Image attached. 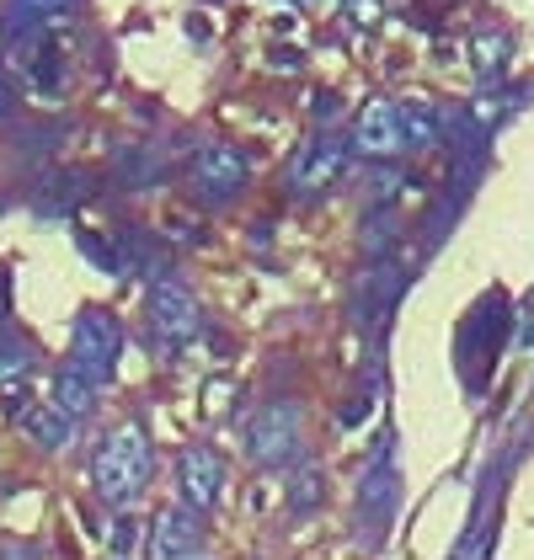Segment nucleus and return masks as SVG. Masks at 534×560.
Wrapping results in <instances>:
<instances>
[{
  "mask_svg": "<svg viewBox=\"0 0 534 560\" xmlns=\"http://www.w3.org/2000/svg\"><path fill=\"white\" fill-rule=\"evenodd\" d=\"M150 475H155V448H150L144 428L107 432L102 448L91 454V486H96V497L113 502V508H129L134 497L150 486Z\"/></svg>",
  "mask_w": 534,
  "mask_h": 560,
  "instance_id": "f257e3e1",
  "label": "nucleus"
},
{
  "mask_svg": "<svg viewBox=\"0 0 534 560\" xmlns=\"http://www.w3.org/2000/svg\"><path fill=\"white\" fill-rule=\"evenodd\" d=\"M246 454L263 470L289 465L300 454V406L294 400H267L263 411L252 417V428H246Z\"/></svg>",
  "mask_w": 534,
  "mask_h": 560,
  "instance_id": "f03ea898",
  "label": "nucleus"
},
{
  "mask_svg": "<svg viewBox=\"0 0 534 560\" xmlns=\"http://www.w3.org/2000/svg\"><path fill=\"white\" fill-rule=\"evenodd\" d=\"M118 352H124V326L107 310H81L76 315V369L91 374L96 385H107L118 374Z\"/></svg>",
  "mask_w": 534,
  "mask_h": 560,
  "instance_id": "7ed1b4c3",
  "label": "nucleus"
},
{
  "mask_svg": "<svg viewBox=\"0 0 534 560\" xmlns=\"http://www.w3.org/2000/svg\"><path fill=\"white\" fill-rule=\"evenodd\" d=\"M343 176H348V144L315 139V144H305V150L294 155V166H289V192H294V198H321V192H332Z\"/></svg>",
  "mask_w": 534,
  "mask_h": 560,
  "instance_id": "20e7f679",
  "label": "nucleus"
},
{
  "mask_svg": "<svg viewBox=\"0 0 534 560\" xmlns=\"http://www.w3.org/2000/svg\"><path fill=\"white\" fill-rule=\"evenodd\" d=\"M150 326H155L161 342L182 347L204 331V310H198V300H193L182 283H155V289H150Z\"/></svg>",
  "mask_w": 534,
  "mask_h": 560,
  "instance_id": "39448f33",
  "label": "nucleus"
},
{
  "mask_svg": "<svg viewBox=\"0 0 534 560\" xmlns=\"http://www.w3.org/2000/svg\"><path fill=\"white\" fill-rule=\"evenodd\" d=\"M353 150L358 155H374V161H385V155H400V150H406V118H400V102L374 96V102L358 113Z\"/></svg>",
  "mask_w": 534,
  "mask_h": 560,
  "instance_id": "423d86ee",
  "label": "nucleus"
},
{
  "mask_svg": "<svg viewBox=\"0 0 534 560\" xmlns=\"http://www.w3.org/2000/svg\"><path fill=\"white\" fill-rule=\"evenodd\" d=\"M193 187L209 198V203H230L241 187H246V155L230 150V144H204L193 155Z\"/></svg>",
  "mask_w": 534,
  "mask_h": 560,
  "instance_id": "0eeeda50",
  "label": "nucleus"
},
{
  "mask_svg": "<svg viewBox=\"0 0 534 560\" xmlns=\"http://www.w3.org/2000/svg\"><path fill=\"white\" fill-rule=\"evenodd\" d=\"M177 486H182V502L193 513H209L224 497V459L214 448H187L177 459Z\"/></svg>",
  "mask_w": 534,
  "mask_h": 560,
  "instance_id": "6e6552de",
  "label": "nucleus"
},
{
  "mask_svg": "<svg viewBox=\"0 0 534 560\" xmlns=\"http://www.w3.org/2000/svg\"><path fill=\"white\" fill-rule=\"evenodd\" d=\"M204 550V528H198V517L193 508L182 502V508H166V513L155 517V534H150V556H198Z\"/></svg>",
  "mask_w": 534,
  "mask_h": 560,
  "instance_id": "1a4fd4ad",
  "label": "nucleus"
},
{
  "mask_svg": "<svg viewBox=\"0 0 534 560\" xmlns=\"http://www.w3.org/2000/svg\"><path fill=\"white\" fill-rule=\"evenodd\" d=\"M76 0H11L5 5V38H22V33H38L48 22H59Z\"/></svg>",
  "mask_w": 534,
  "mask_h": 560,
  "instance_id": "9d476101",
  "label": "nucleus"
},
{
  "mask_svg": "<svg viewBox=\"0 0 534 560\" xmlns=\"http://www.w3.org/2000/svg\"><path fill=\"white\" fill-rule=\"evenodd\" d=\"M400 118H406V150H433L444 139V118L433 102H400Z\"/></svg>",
  "mask_w": 534,
  "mask_h": 560,
  "instance_id": "9b49d317",
  "label": "nucleus"
},
{
  "mask_svg": "<svg viewBox=\"0 0 534 560\" xmlns=\"http://www.w3.org/2000/svg\"><path fill=\"white\" fill-rule=\"evenodd\" d=\"M54 406H59L65 417H76V422H81L91 406H96V380H91V374H81V369L70 363V369L59 374V385H54Z\"/></svg>",
  "mask_w": 534,
  "mask_h": 560,
  "instance_id": "f8f14e48",
  "label": "nucleus"
},
{
  "mask_svg": "<svg viewBox=\"0 0 534 560\" xmlns=\"http://www.w3.org/2000/svg\"><path fill=\"white\" fill-rule=\"evenodd\" d=\"M70 428H76V417H65L59 406H48V411H33V417H27V432H33L44 448H65Z\"/></svg>",
  "mask_w": 534,
  "mask_h": 560,
  "instance_id": "ddd939ff",
  "label": "nucleus"
},
{
  "mask_svg": "<svg viewBox=\"0 0 534 560\" xmlns=\"http://www.w3.org/2000/svg\"><path fill=\"white\" fill-rule=\"evenodd\" d=\"M502 54H508V38H502V33H481V38H471V59H476V70H481V75H497V70H502Z\"/></svg>",
  "mask_w": 534,
  "mask_h": 560,
  "instance_id": "4468645a",
  "label": "nucleus"
},
{
  "mask_svg": "<svg viewBox=\"0 0 534 560\" xmlns=\"http://www.w3.org/2000/svg\"><path fill=\"white\" fill-rule=\"evenodd\" d=\"M33 369V358H27V347L22 342H0V385H11V380H22Z\"/></svg>",
  "mask_w": 534,
  "mask_h": 560,
  "instance_id": "2eb2a0df",
  "label": "nucleus"
},
{
  "mask_svg": "<svg viewBox=\"0 0 534 560\" xmlns=\"http://www.w3.org/2000/svg\"><path fill=\"white\" fill-rule=\"evenodd\" d=\"M5 102H11V96H5V86H0V113H5Z\"/></svg>",
  "mask_w": 534,
  "mask_h": 560,
  "instance_id": "dca6fc26",
  "label": "nucleus"
}]
</instances>
